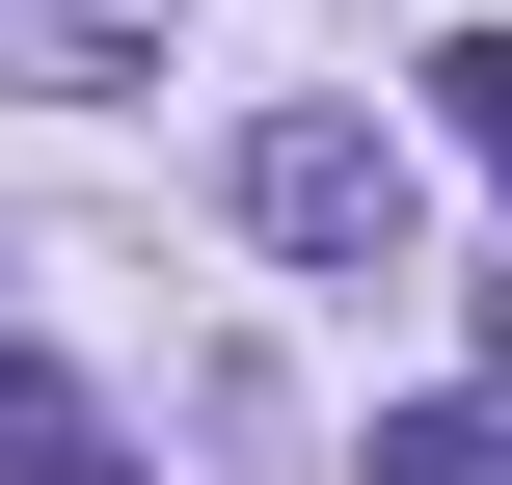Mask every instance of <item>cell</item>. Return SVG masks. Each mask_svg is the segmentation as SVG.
Returning <instances> with one entry per match:
<instances>
[{"label": "cell", "instance_id": "obj_1", "mask_svg": "<svg viewBox=\"0 0 512 485\" xmlns=\"http://www.w3.org/2000/svg\"><path fill=\"white\" fill-rule=\"evenodd\" d=\"M243 243L378 270V243H405V135H378V108H270V135H243Z\"/></svg>", "mask_w": 512, "mask_h": 485}, {"label": "cell", "instance_id": "obj_3", "mask_svg": "<svg viewBox=\"0 0 512 485\" xmlns=\"http://www.w3.org/2000/svg\"><path fill=\"white\" fill-rule=\"evenodd\" d=\"M432 108H459V162L512 189V54H432Z\"/></svg>", "mask_w": 512, "mask_h": 485}, {"label": "cell", "instance_id": "obj_2", "mask_svg": "<svg viewBox=\"0 0 512 485\" xmlns=\"http://www.w3.org/2000/svg\"><path fill=\"white\" fill-rule=\"evenodd\" d=\"M0 485H135V432H108L54 351H0Z\"/></svg>", "mask_w": 512, "mask_h": 485}]
</instances>
